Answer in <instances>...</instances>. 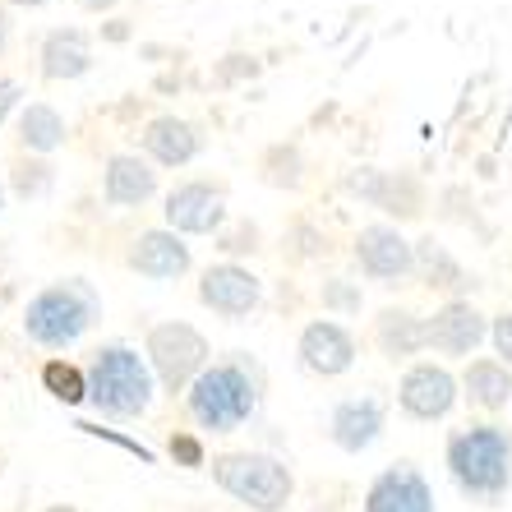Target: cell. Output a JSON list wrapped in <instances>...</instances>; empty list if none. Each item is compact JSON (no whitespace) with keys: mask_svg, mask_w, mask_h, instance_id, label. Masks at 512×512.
I'll return each instance as SVG.
<instances>
[{"mask_svg":"<svg viewBox=\"0 0 512 512\" xmlns=\"http://www.w3.org/2000/svg\"><path fill=\"white\" fill-rule=\"evenodd\" d=\"M360 263L374 277H402L411 268V245L393 227H365L360 231Z\"/></svg>","mask_w":512,"mask_h":512,"instance_id":"obj_14","label":"cell"},{"mask_svg":"<svg viewBox=\"0 0 512 512\" xmlns=\"http://www.w3.org/2000/svg\"><path fill=\"white\" fill-rule=\"evenodd\" d=\"M93 310H97L93 291L65 282V286L42 291V296L28 305L24 328H28V337H33V342H42V346H70L74 337H84Z\"/></svg>","mask_w":512,"mask_h":512,"instance_id":"obj_5","label":"cell"},{"mask_svg":"<svg viewBox=\"0 0 512 512\" xmlns=\"http://www.w3.org/2000/svg\"><path fill=\"white\" fill-rule=\"evenodd\" d=\"M365 512H434V494L416 466H393L370 485Z\"/></svg>","mask_w":512,"mask_h":512,"instance_id":"obj_7","label":"cell"},{"mask_svg":"<svg viewBox=\"0 0 512 512\" xmlns=\"http://www.w3.org/2000/svg\"><path fill=\"white\" fill-rule=\"evenodd\" d=\"M88 37L84 33H51L47 47H42V70L51 74V79H74V74L88 70Z\"/></svg>","mask_w":512,"mask_h":512,"instance_id":"obj_17","label":"cell"},{"mask_svg":"<svg viewBox=\"0 0 512 512\" xmlns=\"http://www.w3.org/2000/svg\"><path fill=\"white\" fill-rule=\"evenodd\" d=\"M171 457H180L185 466H203V448L190 434H176V439H171Z\"/></svg>","mask_w":512,"mask_h":512,"instance_id":"obj_23","label":"cell"},{"mask_svg":"<svg viewBox=\"0 0 512 512\" xmlns=\"http://www.w3.org/2000/svg\"><path fill=\"white\" fill-rule=\"evenodd\" d=\"M480 337H485V319H480L471 305H448V310H443L439 319L425 328V342L439 346V351H448V356L471 351Z\"/></svg>","mask_w":512,"mask_h":512,"instance_id":"obj_13","label":"cell"},{"mask_svg":"<svg viewBox=\"0 0 512 512\" xmlns=\"http://www.w3.org/2000/svg\"><path fill=\"white\" fill-rule=\"evenodd\" d=\"M88 397L107 416H143L153 402V374L130 346H102L88 365Z\"/></svg>","mask_w":512,"mask_h":512,"instance_id":"obj_2","label":"cell"},{"mask_svg":"<svg viewBox=\"0 0 512 512\" xmlns=\"http://www.w3.org/2000/svg\"><path fill=\"white\" fill-rule=\"evenodd\" d=\"M5 37H10V19H5V10H0V51H5Z\"/></svg>","mask_w":512,"mask_h":512,"instance_id":"obj_26","label":"cell"},{"mask_svg":"<svg viewBox=\"0 0 512 512\" xmlns=\"http://www.w3.org/2000/svg\"><path fill=\"white\" fill-rule=\"evenodd\" d=\"M79 5H88V10H107L111 0H79Z\"/></svg>","mask_w":512,"mask_h":512,"instance_id":"obj_27","label":"cell"},{"mask_svg":"<svg viewBox=\"0 0 512 512\" xmlns=\"http://www.w3.org/2000/svg\"><path fill=\"white\" fill-rule=\"evenodd\" d=\"M143 143H148V153H153L157 162H167V167L190 162V157H194V130L185 125V120H176V116L153 120V125H148V134H143Z\"/></svg>","mask_w":512,"mask_h":512,"instance_id":"obj_16","label":"cell"},{"mask_svg":"<svg viewBox=\"0 0 512 512\" xmlns=\"http://www.w3.org/2000/svg\"><path fill=\"white\" fill-rule=\"evenodd\" d=\"M14 97H19V84H14V79H0V120L10 116V107H14Z\"/></svg>","mask_w":512,"mask_h":512,"instance_id":"obj_25","label":"cell"},{"mask_svg":"<svg viewBox=\"0 0 512 512\" xmlns=\"http://www.w3.org/2000/svg\"><path fill=\"white\" fill-rule=\"evenodd\" d=\"M466 397L476 406H508V397H512V379H508V370L503 365H494V360H476L471 370H466Z\"/></svg>","mask_w":512,"mask_h":512,"instance_id":"obj_19","label":"cell"},{"mask_svg":"<svg viewBox=\"0 0 512 512\" xmlns=\"http://www.w3.org/2000/svg\"><path fill=\"white\" fill-rule=\"evenodd\" d=\"M60 134H65V125H60V116L51 107H28L24 111V143L28 148L51 153V148L60 143Z\"/></svg>","mask_w":512,"mask_h":512,"instance_id":"obj_21","label":"cell"},{"mask_svg":"<svg viewBox=\"0 0 512 512\" xmlns=\"http://www.w3.org/2000/svg\"><path fill=\"white\" fill-rule=\"evenodd\" d=\"M494 346H499V356L512 365V314H503V319L494 323Z\"/></svg>","mask_w":512,"mask_h":512,"instance_id":"obj_24","label":"cell"},{"mask_svg":"<svg viewBox=\"0 0 512 512\" xmlns=\"http://www.w3.org/2000/svg\"><path fill=\"white\" fill-rule=\"evenodd\" d=\"M14 5H42V0H14Z\"/></svg>","mask_w":512,"mask_h":512,"instance_id":"obj_29","label":"cell"},{"mask_svg":"<svg viewBox=\"0 0 512 512\" xmlns=\"http://www.w3.org/2000/svg\"><path fill=\"white\" fill-rule=\"evenodd\" d=\"M153 194V171L139 157H111L107 167V199L111 203H143Z\"/></svg>","mask_w":512,"mask_h":512,"instance_id":"obj_18","label":"cell"},{"mask_svg":"<svg viewBox=\"0 0 512 512\" xmlns=\"http://www.w3.org/2000/svg\"><path fill=\"white\" fill-rule=\"evenodd\" d=\"M379 429H383V406L374 402V397L342 402L333 411V439H337V448H346V453L370 448V443L379 439Z\"/></svg>","mask_w":512,"mask_h":512,"instance_id":"obj_11","label":"cell"},{"mask_svg":"<svg viewBox=\"0 0 512 512\" xmlns=\"http://www.w3.org/2000/svg\"><path fill=\"white\" fill-rule=\"evenodd\" d=\"M167 222L176 231H213L222 222V194L213 185H180L167 199Z\"/></svg>","mask_w":512,"mask_h":512,"instance_id":"obj_9","label":"cell"},{"mask_svg":"<svg viewBox=\"0 0 512 512\" xmlns=\"http://www.w3.org/2000/svg\"><path fill=\"white\" fill-rule=\"evenodd\" d=\"M203 305H213L222 314H250L259 305V282L250 273H240V268H213V273L203 277Z\"/></svg>","mask_w":512,"mask_h":512,"instance_id":"obj_12","label":"cell"},{"mask_svg":"<svg viewBox=\"0 0 512 512\" xmlns=\"http://www.w3.org/2000/svg\"><path fill=\"white\" fill-rule=\"evenodd\" d=\"M213 480L227 489L231 499L250 503L259 512H277L291 503V471H286L277 457H263V453H227L213 462Z\"/></svg>","mask_w":512,"mask_h":512,"instance_id":"obj_3","label":"cell"},{"mask_svg":"<svg viewBox=\"0 0 512 512\" xmlns=\"http://www.w3.org/2000/svg\"><path fill=\"white\" fill-rule=\"evenodd\" d=\"M148 356H153L162 383L176 393V388H185V383L203 370L208 342L194 333L190 323H162V328H153V337H148Z\"/></svg>","mask_w":512,"mask_h":512,"instance_id":"obj_6","label":"cell"},{"mask_svg":"<svg viewBox=\"0 0 512 512\" xmlns=\"http://www.w3.org/2000/svg\"><path fill=\"white\" fill-rule=\"evenodd\" d=\"M448 471L457 489L476 499H499L512 480V439L499 425H471L448 439Z\"/></svg>","mask_w":512,"mask_h":512,"instance_id":"obj_1","label":"cell"},{"mask_svg":"<svg viewBox=\"0 0 512 512\" xmlns=\"http://www.w3.org/2000/svg\"><path fill=\"white\" fill-rule=\"evenodd\" d=\"M47 512H79V508H65V503H60V508H47Z\"/></svg>","mask_w":512,"mask_h":512,"instance_id":"obj_28","label":"cell"},{"mask_svg":"<svg viewBox=\"0 0 512 512\" xmlns=\"http://www.w3.org/2000/svg\"><path fill=\"white\" fill-rule=\"evenodd\" d=\"M379 342H383V351H393V356H411L416 346H425V328H420L411 314H383Z\"/></svg>","mask_w":512,"mask_h":512,"instance_id":"obj_20","label":"cell"},{"mask_svg":"<svg viewBox=\"0 0 512 512\" xmlns=\"http://www.w3.org/2000/svg\"><path fill=\"white\" fill-rule=\"evenodd\" d=\"M457 402V383L448 370H434V365H416V370L402 379V411L416 420H439L448 416Z\"/></svg>","mask_w":512,"mask_h":512,"instance_id":"obj_8","label":"cell"},{"mask_svg":"<svg viewBox=\"0 0 512 512\" xmlns=\"http://www.w3.org/2000/svg\"><path fill=\"white\" fill-rule=\"evenodd\" d=\"M42 383H47V393L60 397L65 406H74V402H84L88 397V379L74 370V365H65V360H51L47 370H42Z\"/></svg>","mask_w":512,"mask_h":512,"instance_id":"obj_22","label":"cell"},{"mask_svg":"<svg viewBox=\"0 0 512 512\" xmlns=\"http://www.w3.org/2000/svg\"><path fill=\"white\" fill-rule=\"evenodd\" d=\"M130 263L148 277H176L190 268V250H185L176 236H167V231H148V236L134 245Z\"/></svg>","mask_w":512,"mask_h":512,"instance_id":"obj_15","label":"cell"},{"mask_svg":"<svg viewBox=\"0 0 512 512\" xmlns=\"http://www.w3.org/2000/svg\"><path fill=\"white\" fill-rule=\"evenodd\" d=\"M300 356H305V365L314 374H342V370H351L356 346H351V337L337 323H310L305 337H300Z\"/></svg>","mask_w":512,"mask_h":512,"instance_id":"obj_10","label":"cell"},{"mask_svg":"<svg viewBox=\"0 0 512 512\" xmlns=\"http://www.w3.org/2000/svg\"><path fill=\"white\" fill-rule=\"evenodd\" d=\"M250 411H254V383L240 365H213V370H203L199 379H194L190 416L199 420L203 429L227 434V429L245 425Z\"/></svg>","mask_w":512,"mask_h":512,"instance_id":"obj_4","label":"cell"}]
</instances>
